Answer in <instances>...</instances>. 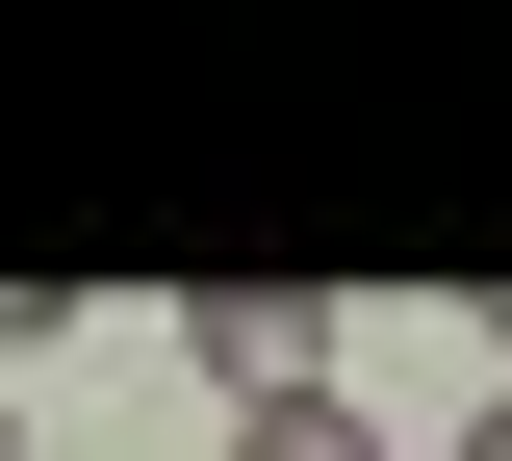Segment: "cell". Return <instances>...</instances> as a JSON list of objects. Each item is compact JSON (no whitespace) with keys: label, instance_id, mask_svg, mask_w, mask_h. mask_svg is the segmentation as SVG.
Here are the masks:
<instances>
[{"label":"cell","instance_id":"5","mask_svg":"<svg viewBox=\"0 0 512 461\" xmlns=\"http://www.w3.org/2000/svg\"><path fill=\"white\" fill-rule=\"evenodd\" d=\"M0 461H26V436H0Z\"/></svg>","mask_w":512,"mask_h":461},{"label":"cell","instance_id":"2","mask_svg":"<svg viewBox=\"0 0 512 461\" xmlns=\"http://www.w3.org/2000/svg\"><path fill=\"white\" fill-rule=\"evenodd\" d=\"M231 461H384V436H359V410H333V385H308V410H256V436H231Z\"/></svg>","mask_w":512,"mask_h":461},{"label":"cell","instance_id":"3","mask_svg":"<svg viewBox=\"0 0 512 461\" xmlns=\"http://www.w3.org/2000/svg\"><path fill=\"white\" fill-rule=\"evenodd\" d=\"M461 333H487V385H512V282H461Z\"/></svg>","mask_w":512,"mask_h":461},{"label":"cell","instance_id":"1","mask_svg":"<svg viewBox=\"0 0 512 461\" xmlns=\"http://www.w3.org/2000/svg\"><path fill=\"white\" fill-rule=\"evenodd\" d=\"M308 282H205V308H180V359H205V385H231V410H308Z\"/></svg>","mask_w":512,"mask_h":461},{"label":"cell","instance_id":"4","mask_svg":"<svg viewBox=\"0 0 512 461\" xmlns=\"http://www.w3.org/2000/svg\"><path fill=\"white\" fill-rule=\"evenodd\" d=\"M461 461H512V385H487V436H461Z\"/></svg>","mask_w":512,"mask_h":461}]
</instances>
